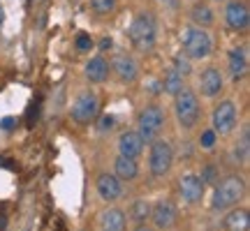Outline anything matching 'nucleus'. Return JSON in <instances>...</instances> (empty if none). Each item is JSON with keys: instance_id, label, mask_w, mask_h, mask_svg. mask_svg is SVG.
Instances as JSON below:
<instances>
[{"instance_id": "obj_33", "label": "nucleus", "mask_w": 250, "mask_h": 231, "mask_svg": "<svg viewBox=\"0 0 250 231\" xmlns=\"http://www.w3.org/2000/svg\"><path fill=\"white\" fill-rule=\"evenodd\" d=\"M134 231H151V229H148L146 224H137V229H134Z\"/></svg>"}, {"instance_id": "obj_22", "label": "nucleus", "mask_w": 250, "mask_h": 231, "mask_svg": "<svg viewBox=\"0 0 250 231\" xmlns=\"http://www.w3.org/2000/svg\"><path fill=\"white\" fill-rule=\"evenodd\" d=\"M183 86H186V83H183V77H181L174 67H171V70L165 74V79H162V90H165L167 95H171V97H174Z\"/></svg>"}, {"instance_id": "obj_21", "label": "nucleus", "mask_w": 250, "mask_h": 231, "mask_svg": "<svg viewBox=\"0 0 250 231\" xmlns=\"http://www.w3.org/2000/svg\"><path fill=\"white\" fill-rule=\"evenodd\" d=\"M151 217V204L146 199H137L132 201L130 211H127V220H132L134 224H146V220Z\"/></svg>"}, {"instance_id": "obj_19", "label": "nucleus", "mask_w": 250, "mask_h": 231, "mask_svg": "<svg viewBox=\"0 0 250 231\" xmlns=\"http://www.w3.org/2000/svg\"><path fill=\"white\" fill-rule=\"evenodd\" d=\"M114 176H116L118 180H134V178L139 176V167H137L134 160L118 155L116 162H114Z\"/></svg>"}, {"instance_id": "obj_4", "label": "nucleus", "mask_w": 250, "mask_h": 231, "mask_svg": "<svg viewBox=\"0 0 250 231\" xmlns=\"http://www.w3.org/2000/svg\"><path fill=\"white\" fill-rule=\"evenodd\" d=\"M181 44H183V56L190 58V60H202V58H208L211 51H213L211 35L206 33L204 28H199V26L186 28V30H183V35H181Z\"/></svg>"}, {"instance_id": "obj_30", "label": "nucleus", "mask_w": 250, "mask_h": 231, "mask_svg": "<svg viewBox=\"0 0 250 231\" xmlns=\"http://www.w3.org/2000/svg\"><path fill=\"white\" fill-rule=\"evenodd\" d=\"M114 123H116V118H114V116H102V118H100V130H102V132H107V130H114Z\"/></svg>"}, {"instance_id": "obj_26", "label": "nucleus", "mask_w": 250, "mask_h": 231, "mask_svg": "<svg viewBox=\"0 0 250 231\" xmlns=\"http://www.w3.org/2000/svg\"><path fill=\"white\" fill-rule=\"evenodd\" d=\"M215 143H218V134H215L213 130H204L202 136H199V146H202L204 151H213Z\"/></svg>"}, {"instance_id": "obj_8", "label": "nucleus", "mask_w": 250, "mask_h": 231, "mask_svg": "<svg viewBox=\"0 0 250 231\" xmlns=\"http://www.w3.org/2000/svg\"><path fill=\"white\" fill-rule=\"evenodd\" d=\"M100 111V99L98 95L93 93V90H86V93H81L77 102L72 104V120H77L79 125H86L90 123Z\"/></svg>"}, {"instance_id": "obj_28", "label": "nucleus", "mask_w": 250, "mask_h": 231, "mask_svg": "<svg viewBox=\"0 0 250 231\" xmlns=\"http://www.w3.org/2000/svg\"><path fill=\"white\" fill-rule=\"evenodd\" d=\"M202 183H204V185H213L215 180H220V176H218V169H215L213 164H208V167H204V169H202Z\"/></svg>"}, {"instance_id": "obj_31", "label": "nucleus", "mask_w": 250, "mask_h": 231, "mask_svg": "<svg viewBox=\"0 0 250 231\" xmlns=\"http://www.w3.org/2000/svg\"><path fill=\"white\" fill-rule=\"evenodd\" d=\"M14 123H17V120H14V118H2V120H0V130H5V132H7V130H12V127H14Z\"/></svg>"}, {"instance_id": "obj_24", "label": "nucleus", "mask_w": 250, "mask_h": 231, "mask_svg": "<svg viewBox=\"0 0 250 231\" xmlns=\"http://www.w3.org/2000/svg\"><path fill=\"white\" fill-rule=\"evenodd\" d=\"M248 151H250V143H248V127H243L241 143H239V146H236V151H234V155H236V162H239V164H246V162H248Z\"/></svg>"}, {"instance_id": "obj_20", "label": "nucleus", "mask_w": 250, "mask_h": 231, "mask_svg": "<svg viewBox=\"0 0 250 231\" xmlns=\"http://www.w3.org/2000/svg\"><path fill=\"white\" fill-rule=\"evenodd\" d=\"M225 231H248L250 229V215L243 208H236L225 217Z\"/></svg>"}, {"instance_id": "obj_2", "label": "nucleus", "mask_w": 250, "mask_h": 231, "mask_svg": "<svg viewBox=\"0 0 250 231\" xmlns=\"http://www.w3.org/2000/svg\"><path fill=\"white\" fill-rule=\"evenodd\" d=\"M127 37L137 51H151L155 46V37H158V28H155V19L148 12L137 14L134 21L127 28Z\"/></svg>"}, {"instance_id": "obj_1", "label": "nucleus", "mask_w": 250, "mask_h": 231, "mask_svg": "<svg viewBox=\"0 0 250 231\" xmlns=\"http://www.w3.org/2000/svg\"><path fill=\"white\" fill-rule=\"evenodd\" d=\"M243 194H246V180L241 176H227L220 183H215L211 206H213V211H227L239 204Z\"/></svg>"}, {"instance_id": "obj_9", "label": "nucleus", "mask_w": 250, "mask_h": 231, "mask_svg": "<svg viewBox=\"0 0 250 231\" xmlns=\"http://www.w3.org/2000/svg\"><path fill=\"white\" fill-rule=\"evenodd\" d=\"M225 21H227V26L232 28V30H236V33L246 30L250 23L248 5H246L243 0H232V2H227V7H225Z\"/></svg>"}, {"instance_id": "obj_15", "label": "nucleus", "mask_w": 250, "mask_h": 231, "mask_svg": "<svg viewBox=\"0 0 250 231\" xmlns=\"http://www.w3.org/2000/svg\"><path fill=\"white\" fill-rule=\"evenodd\" d=\"M223 86H225V81L218 67H206L202 72V77H199V90H202L204 97H218Z\"/></svg>"}, {"instance_id": "obj_17", "label": "nucleus", "mask_w": 250, "mask_h": 231, "mask_svg": "<svg viewBox=\"0 0 250 231\" xmlns=\"http://www.w3.org/2000/svg\"><path fill=\"white\" fill-rule=\"evenodd\" d=\"M125 224H127V217L121 208H109L102 213V220H100V231H125Z\"/></svg>"}, {"instance_id": "obj_14", "label": "nucleus", "mask_w": 250, "mask_h": 231, "mask_svg": "<svg viewBox=\"0 0 250 231\" xmlns=\"http://www.w3.org/2000/svg\"><path fill=\"white\" fill-rule=\"evenodd\" d=\"M95 187H98L100 199H102V201H107V204L116 201L118 196L123 194V185H121V180H118L114 173H100Z\"/></svg>"}, {"instance_id": "obj_32", "label": "nucleus", "mask_w": 250, "mask_h": 231, "mask_svg": "<svg viewBox=\"0 0 250 231\" xmlns=\"http://www.w3.org/2000/svg\"><path fill=\"white\" fill-rule=\"evenodd\" d=\"M111 44H114V42H111V37H104V39L100 42V51H107V49H111Z\"/></svg>"}, {"instance_id": "obj_6", "label": "nucleus", "mask_w": 250, "mask_h": 231, "mask_svg": "<svg viewBox=\"0 0 250 231\" xmlns=\"http://www.w3.org/2000/svg\"><path fill=\"white\" fill-rule=\"evenodd\" d=\"M174 164V151H171L169 141L165 139H155L151 141V153H148V169L155 178L167 176Z\"/></svg>"}, {"instance_id": "obj_13", "label": "nucleus", "mask_w": 250, "mask_h": 231, "mask_svg": "<svg viewBox=\"0 0 250 231\" xmlns=\"http://www.w3.org/2000/svg\"><path fill=\"white\" fill-rule=\"evenodd\" d=\"M142 153H144V139L139 136L137 130H125V132L118 136V155L130 157V160H137Z\"/></svg>"}, {"instance_id": "obj_23", "label": "nucleus", "mask_w": 250, "mask_h": 231, "mask_svg": "<svg viewBox=\"0 0 250 231\" xmlns=\"http://www.w3.org/2000/svg\"><path fill=\"white\" fill-rule=\"evenodd\" d=\"M192 21H195L199 28H206V26H211L215 21V17H213V9L208 7V5H195L192 7Z\"/></svg>"}, {"instance_id": "obj_16", "label": "nucleus", "mask_w": 250, "mask_h": 231, "mask_svg": "<svg viewBox=\"0 0 250 231\" xmlns=\"http://www.w3.org/2000/svg\"><path fill=\"white\" fill-rule=\"evenodd\" d=\"M227 67H229V74H232L234 81L243 79L248 74V51H246V46H236L227 54Z\"/></svg>"}, {"instance_id": "obj_3", "label": "nucleus", "mask_w": 250, "mask_h": 231, "mask_svg": "<svg viewBox=\"0 0 250 231\" xmlns=\"http://www.w3.org/2000/svg\"><path fill=\"white\" fill-rule=\"evenodd\" d=\"M174 114H176V120H179L181 130H192L197 123H199V116H202V109H199V99L190 88H183L174 95Z\"/></svg>"}, {"instance_id": "obj_25", "label": "nucleus", "mask_w": 250, "mask_h": 231, "mask_svg": "<svg viewBox=\"0 0 250 231\" xmlns=\"http://www.w3.org/2000/svg\"><path fill=\"white\" fill-rule=\"evenodd\" d=\"M90 7H93L95 14L107 17V14H111L116 9V0H90Z\"/></svg>"}, {"instance_id": "obj_7", "label": "nucleus", "mask_w": 250, "mask_h": 231, "mask_svg": "<svg viewBox=\"0 0 250 231\" xmlns=\"http://www.w3.org/2000/svg\"><path fill=\"white\" fill-rule=\"evenodd\" d=\"M236 120H239V116H236V104H234L232 99H225L220 102L218 107L213 109V118H211V130L215 134H229L234 132V127H236Z\"/></svg>"}, {"instance_id": "obj_35", "label": "nucleus", "mask_w": 250, "mask_h": 231, "mask_svg": "<svg viewBox=\"0 0 250 231\" xmlns=\"http://www.w3.org/2000/svg\"><path fill=\"white\" fill-rule=\"evenodd\" d=\"M165 231H167V229H165Z\"/></svg>"}, {"instance_id": "obj_10", "label": "nucleus", "mask_w": 250, "mask_h": 231, "mask_svg": "<svg viewBox=\"0 0 250 231\" xmlns=\"http://www.w3.org/2000/svg\"><path fill=\"white\" fill-rule=\"evenodd\" d=\"M176 217H179L176 206H174V201H169V199H160L155 206H151V220L158 229L165 231V229H169V227H174Z\"/></svg>"}, {"instance_id": "obj_11", "label": "nucleus", "mask_w": 250, "mask_h": 231, "mask_svg": "<svg viewBox=\"0 0 250 231\" xmlns=\"http://www.w3.org/2000/svg\"><path fill=\"white\" fill-rule=\"evenodd\" d=\"M204 190L206 185L202 183V178L195 176V173H186V176L179 178V192L186 204H199L202 196H204Z\"/></svg>"}, {"instance_id": "obj_29", "label": "nucleus", "mask_w": 250, "mask_h": 231, "mask_svg": "<svg viewBox=\"0 0 250 231\" xmlns=\"http://www.w3.org/2000/svg\"><path fill=\"white\" fill-rule=\"evenodd\" d=\"M74 44H77V51L83 54V51H90V49H93V39H90V35H86V33H79Z\"/></svg>"}, {"instance_id": "obj_12", "label": "nucleus", "mask_w": 250, "mask_h": 231, "mask_svg": "<svg viewBox=\"0 0 250 231\" xmlns=\"http://www.w3.org/2000/svg\"><path fill=\"white\" fill-rule=\"evenodd\" d=\"M109 70H114L118 81H123V83H132V81H137V77H139V65H137V60H134L132 56H125V54L114 56Z\"/></svg>"}, {"instance_id": "obj_34", "label": "nucleus", "mask_w": 250, "mask_h": 231, "mask_svg": "<svg viewBox=\"0 0 250 231\" xmlns=\"http://www.w3.org/2000/svg\"><path fill=\"white\" fill-rule=\"evenodd\" d=\"M2 21H5V12H2V7H0V26H2Z\"/></svg>"}, {"instance_id": "obj_5", "label": "nucleus", "mask_w": 250, "mask_h": 231, "mask_svg": "<svg viewBox=\"0 0 250 231\" xmlns=\"http://www.w3.org/2000/svg\"><path fill=\"white\" fill-rule=\"evenodd\" d=\"M162 127H165V111L158 104H148L146 109L139 111L137 116V132L144 139V143H151L160 136Z\"/></svg>"}, {"instance_id": "obj_27", "label": "nucleus", "mask_w": 250, "mask_h": 231, "mask_svg": "<svg viewBox=\"0 0 250 231\" xmlns=\"http://www.w3.org/2000/svg\"><path fill=\"white\" fill-rule=\"evenodd\" d=\"M174 70L179 72L181 77H188L190 72H192V65H190V58H186V56L181 54L174 58Z\"/></svg>"}, {"instance_id": "obj_18", "label": "nucleus", "mask_w": 250, "mask_h": 231, "mask_svg": "<svg viewBox=\"0 0 250 231\" xmlns=\"http://www.w3.org/2000/svg\"><path fill=\"white\" fill-rule=\"evenodd\" d=\"M107 77H109V62L102 56L90 58L88 65H86V79L90 83H102V81H107Z\"/></svg>"}]
</instances>
